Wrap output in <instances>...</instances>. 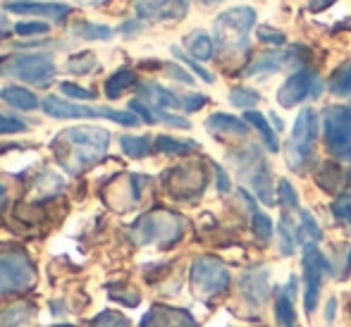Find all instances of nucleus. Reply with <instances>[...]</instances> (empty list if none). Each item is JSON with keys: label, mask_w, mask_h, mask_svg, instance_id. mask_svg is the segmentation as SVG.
<instances>
[{"label": "nucleus", "mask_w": 351, "mask_h": 327, "mask_svg": "<svg viewBox=\"0 0 351 327\" xmlns=\"http://www.w3.org/2000/svg\"><path fill=\"white\" fill-rule=\"evenodd\" d=\"M110 146V134L101 127H70L53 138L51 148L58 165L70 175H82L84 170L101 162Z\"/></svg>", "instance_id": "1"}, {"label": "nucleus", "mask_w": 351, "mask_h": 327, "mask_svg": "<svg viewBox=\"0 0 351 327\" xmlns=\"http://www.w3.org/2000/svg\"><path fill=\"white\" fill-rule=\"evenodd\" d=\"M132 239L136 244L146 246V244H158L162 249H170L172 244L182 239L184 234V222H182L180 215L170 210H153L141 215L139 220L132 225L130 230Z\"/></svg>", "instance_id": "2"}, {"label": "nucleus", "mask_w": 351, "mask_h": 327, "mask_svg": "<svg viewBox=\"0 0 351 327\" xmlns=\"http://www.w3.org/2000/svg\"><path fill=\"white\" fill-rule=\"evenodd\" d=\"M41 108L48 117L53 120H112L122 127H136L139 125V117L132 110H112V108H91L82 106V103L65 101L60 96H46L41 101Z\"/></svg>", "instance_id": "3"}, {"label": "nucleus", "mask_w": 351, "mask_h": 327, "mask_svg": "<svg viewBox=\"0 0 351 327\" xmlns=\"http://www.w3.org/2000/svg\"><path fill=\"white\" fill-rule=\"evenodd\" d=\"M256 24L254 8H232L215 19V43L227 53H244L249 48V34Z\"/></svg>", "instance_id": "4"}, {"label": "nucleus", "mask_w": 351, "mask_h": 327, "mask_svg": "<svg viewBox=\"0 0 351 327\" xmlns=\"http://www.w3.org/2000/svg\"><path fill=\"white\" fill-rule=\"evenodd\" d=\"M56 72V62L48 53H14L0 60V77L19 79L34 86H48Z\"/></svg>", "instance_id": "5"}, {"label": "nucleus", "mask_w": 351, "mask_h": 327, "mask_svg": "<svg viewBox=\"0 0 351 327\" xmlns=\"http://www.w3.org/2000/svg\"><path fill=\"white\" fill-rule=\"evenodd\" d=\"M315 136H318V115L313 108H301L291 127V136L287 141V165L294 172H304L313 153Z\"/></svg>", "instance_id": "6"}, {"label": "nucleus", "mask_w": 351, "mask_h": 327, "mask_svg": "<svg viewBox=\"0 0 351 327\" xmlns=\"http://www.w3.org/2000/svg\"><path fill=\"white\" fill-rule=\"evenodd\" d=\"M232 284V275L227 265L215 256H201L191 263V287L194 294L204 301L222 296Z\"/></svg>", "instance_id": "7"}, {"label": "nucleus", "mask_w": 351, "mask_h": 327, "mask_svg": "<svg viewBox=\"0 0 351 327\" xmlns=\"http://www.w3.org/2000/svg\"><path fill=\"white\" fill-rule=\"evenodd\" d=\"M34 282H36V270L22 249L0 251V296L27 291Z\"/></svg>", "instance_id": "8"}, {"label": "nucleus", "mask_w": 351, "mask_h": 327, "mask_svg": "<svg viewBox=\"0 0 351 327\" xmlns=\"http://www.w3.org/2000/svg\"><path fill=\"white\" fill-rule=\"evenodd\" d=\"M325 146L339 160H351V108L328 106L323 110Z\"/></svg>", "instance_id": "9"}, {"label": "nucleus", "mask_w": 351, "mask_h": 327, "mask_svg": "<svg viewBox=\"0 0 351 327\" xmlns=\"http://www.w3.org/2000/svg\"><path fill=\"white\" fill-rule=\"evenodd\" d=\"M332 272V263L325 258V254H320V249L315 244L304 246V311L306 315H313V311L318 308L320 299V284L323 277Z\"/></svg>", "instance_id": "10"}, {"label": "nucleus", "mask_w": 351, "mask_h": 327, "mask_svg": "<svg viewBox=\"0 0 351 327\" xmlns=\"http://www.w3.org/2000/svg\"><path fill=\"white\" fill-rule=\"evenodd\" d=\"M237 160H239V172L256 191V196L261 198V203H265V206L278 203V194L273 191V172H270L265 158L256 148H249Z\"/></svg>", "instance_id": "11"}, {"label": "nucleus", "mask_w": 351, "mask_h": 327, "mask_svg": "<svg viewBox=\"0 0 351 327\" xmlns=\"http://www.w3.org/2000/svg\"><path fill=\"white\" fill-rule=\"evenodd\" d=\"M162 184L175 198H196L208 184V172L201 162H186L167 170L162 175Z\"/></svg>", "instance_id": "12"}, {"label": "nucleus", "mask_w": 351, "mask_h": 327, "mask_svg": "<svg viewBox=\"0 0 351 327\" xmlns=\"http://www.w3.org/2000/svg\"><path fill=\"white\" fill-rule=\"evenodd\" d=\"M323 93V82L318 79V74L311 69H299L294 72L278 91V103L282 108H294L304 101H313Z\"/></svg>", "instance_id": "13"}, {"label": "nucleus", "mask_w": 351, "mask_h": 327, "mask_svg": "<svg viewBox=\"0 0 351 327\" xmlns=\"http://www.w3.org/2000/svg\"><path fill=\"white\" fill-rule=\"evenodd\" d=\"M189 10V0H134L136 19L141 22H177Z\"/></svg>", "instance_id": "14"}, {"label": "nucleus", "mask_w": 351, "mask_h": 327, "mask_svg": "<svg viewBox=\"0 0 351 327\" xmlns=\"http://www.w3.org/2000/svg\"><path fill=\"white\" fill-rule=\"evenodd\" d=\"M5 10L14 14L46 17V19H53V22H65L72 12V8L65 3H41V0H10V3L5 5Z\"/></svg>", "instance_id": "15"}, {"label": "nucleus", "mask_w": 351, "mask_h": 327, "mask_svg": "<svg viewBox=\"0 0 351 327\" xmlns=\"http://www.w3.org/2000/svg\"><path fill=\"white\" fill-rule=\"evenodd\" d=\"M239 289H241V294L251 301V304H256V306L265 304L268 296L273 294V289H270L268 270H265V267H258V270L244 272V277H241V282H239Z\"/></svg>", "instance_id": "16"}, {"label": "nucleus", "mask_w": 351, "mask_h": 327, "mask_svg": "<svg viewBox=\"0 0 351 327\" xmlns=\"http://www.w3.org/2000/svg\"><path fill=\"white\" fill-rule=\"evenodd\" d=\"M141 327H199V325H196V320L186 311L156 306L153 311H148Z\"/></svg>", "instance_id": "17"}, {"label": "nucleus", "mask_w": 351, "mask_h": 327, "mask_svg": "<svg viewBox=\"0 0 351 327\" xmlns=\"http://www.w3.org/2000/svg\"><path fill=\"white\" fill-rule=\"evenodd\" d=\"M294 289H296L294 277H289L287 287H275V318H278L280 327H296Z\"/></svg>", "instance_id": "18"}, {"label": "nucleus", "mask_w": 351, "mask_h": 327, "mask_svg": "<svg viewBox=\"0 0 351 327\" xmlns=\"http://www.w3.org/2000/svg\"><path fill=\"white\" fill-rule=\"evenodd\" d=\"M139 93L153 110H177V108H182V96H177L175 91L160 86V84H141Z\"/></svg>", "instance_id": "19"}, {"label": "nucleus", "mask_w": 351, "mask_h": 327, "mask_svg": "<svg viewBox=\"0 0 351 327\" xmlns=\"http://www.w3.org/2000/svg\"><path fill=\"white\" fill-rule=\"evenodd\" d=\"M206 130L215 136H246L249 134V127H246V120H239L234 115H225V112H215L206 120Z\"/></svg>", "instance_id": "20"}, {"label": "nucleus", "mask_w": 351, "mask_h": 327, "mask_svg": "<svg viewBox=\"0 0 351 327\" xmlns=\"http://www.w3.org/2000/svg\"><path fill=\"white\" fill-rule=\"evenodd\" d=\"M291 62V53H282V51H268L263 56H258L249 67H246L244 77H265V74H275L282 67Z\"/></svg>", "instance_id": "21"}, {"label": "nucleus", "mask_w": 351, "mask_h": 327, "mask_svg": "<svg viewBox=\"0 0 351 327\" xmlns=\"http://www.w3.org/2000/svg\"><path fill=\"white\" fill-rule=\"evenodd\" d=\"M0 101H5L10 108H17V110H24V112L36 110V108L41 106L36 93L29 91V88H24V86H14V84L0 88Z\"/></svg>", "instance_id": "22"}, {"label": "nucleus", "mask_w": 351, "mask_h": 327, "mask_svg": "<svg viewBox=\"0 0 351 327\" xmlns=\"http://www.w3.org/2000/svg\"><path fill=\"white\" fill-rule=\"evenodd\" d=\"M186 56L194 58V60H210L215 56V43L206 32H191L184 38Z\"/></svg>", "instance_id": "23"}, {"label": "nucleus", "mask_w": 351, "mask_h": 327, "mask_svg": "<svg viewBox=\"0 0 351 327\" xmlns=\"http://www.w3.org/2000/svg\"><path fill=\"white\" fill-rule=\"evenodd\" d=\"M244 120H246V125H251L256 132L261 134V138H263V143H265V148H268V151H273V153H278V151H280L278 134L273 132V125L268 122V117L261 115L258 110H249V112L244 115Z\"/></svg>", "instance_id": "24"}, {"label": "nucleus", "mask_w": 351, "mask_h": 327, "mask_svg": "<svg viewBox=\"0 0 351 327\" xmlns=\"http://www.w3.org/2000/svg\"><path fill=\"white\" fill-rule=\"evenodd\" d=\"M132 86H136V74L132 72L130 67H122V69H117L115 74L108 77L106 96L110 98V101H115V98H120L125 91H130Z\"/></svg>", "instance_id": "25"}, {"label": "nucleus", "mask_w": 351, "mask_h": 327, "mask_svg": "<svg viewBox=\"0 0 351 327\" xmlns=\"http://www.w3.org/2000/svg\"><path fill=\"white\" fill-rule=\"evenodd\" d=\"M72 32L77 34L79 38H86V41H110L115 36L110 27L106 24H96V22H86V19H79V22L72 24Z\"/></svg>", "instance_id": "26"}, {"label": "nucleus", "mask_w": 351, "mask_h": 327, "mask_svg": "<svg viewBox=\"0 0 351 327\" xmlns=\"http://www.w3.org/2000/svg\"><path fill=\"white\" fill-rule=\"evenodd\" d=\"M156 148L165 156H189V153L199 151V143L196 141H180V138L172 136H158L156 138Z\"/></svg>", "instance_id": "27"}, {"label": "nucleus", "mask_w": 351, "mask_h": 327, "mask_svg": "<svg viewBox=\"0 0 351 327\" xmlns=\"http://www.w3.org/2000/svg\"><path fill=\"white\" fill-rule=\"evenodd\" d=\"M120 146H122V153H125V156H130V158H134V160L146 158L148 153L153 151L151 138H148V136H130V134L120 136Z\"/></svg>", "instance_id": "28"}, {"label": "nucleus", "mask_w": 351, "mask_h": 327, "mask_svg": "<svg viewBox=\"0 0 351 327\" xmlns=\"http://www.w3.org/2000/svg\"><path fill=\"white\" fill-rule=\"evenodd\" d=\"M344 172L337 167V162H325L318 172H315V182L323 186L325 191H337V186L342 184Z\"/></svg>", "instance_id": "29"}, {"label": "nucleus", "mask_w": 351, "mask_h": 327, "mask_svg": "<svg viewBox=\"0 0 351 327\" xmlns=\"http://www.w3.org/2000/svg\"><path fill=\"white\" fill-rule=\"evenodd\" d=\"M251 230H254V237L261 241V244H268V241H273L275 227H273V220H270L265 213H261V210L251 213Z\"/></svg>", "instance_id": "30"}, {"label": "nucleus", "mask_w": 351, "mask_h": 327, "mask_svg": "<svg viewBox=\"0 0 351 327\" xmlns=\"http://www.w3.org/2000/svg\"><path fill=\"white\" fill-rule=\"evenodd\" d=\"M258 101H261V93L254 91V88L237 86V88H232V91H230V103H232V106L241 108V110H246V112H249Z\"/></svg>", "instance_id": "31"}, {"label": "nucleus", "mask_w": 351, "mask_h": 327, "mask_svg": "<svg viewBox=\"0 0 351 327\" xmlns=\"http://www.w3.org/2000/svg\"><path fill=\"white\" fill-rule=\"evenodd\" d=\"M96 67H98V60L91 51H82L67 60V69H70L72 74H91Z\"/></svg>", "instance_id": "32"}, {"label": "nucleus", "mask_w": 351, "mask_h": 327, "mask_svg": "<svg viewBox=\"0 0 351 327\" xmlns=\"http://www.w3.org/2000/svg\"><path fill=\"white\" fill-rule=\"evenodd\" d=\"M330 91L335 96H351V62L342 65L330 79Z\"/></svg>", "instance_id": "33"}, {"label": "nucleus", "mask_w": 351, "mask_h": 327, "mask_svg": "<svg viewBox=\"0 0 351 327\" xmlns=\"http://www.w3.org/2000/svg\"><path fill=\"white\" fill-rule=\"evenodd\" d=\"M301 234H306V244H318L320 239H323V230H320V225L315 222V217L311 215L308 210H301Z\"/></svg>", "instance_id": "34"}, {"label": "nucleus", "mask_w": 351, "mask_h": 327, "mask_svg": "<svg viewBox=\"0 0 351 327\" xmlns=\"http://www.w3.org/2000/svg\"><path fill=\"white\" fill-rule=\"evenodd\" d=\"M330 210H332L335 220L339 222V225H344L347 230L351 232V196H339L332 201V206H330Z\"/></svg>", "instance_id": "35"}, {"label": "nucleus", "mask_w": 351, "mask_h": 327, "mask_svg": "<svg viewBox=\"0 0 351 327\" xmlns=\"http://www.w3.org/2000/svg\"><path fill=\"white\" fill-rule=\"evenodd\" d=\"M172 56H175L177 60H182V62H184V65L189 67L191 72H194V74H196V77H199V79H204L206 84H213V82H215V77H213V74L208 72V69H206V67H201L199 62H196L194 58H189V56H186V53L182 51V48L172 46Z\"/></svg>", "instance_id": "36"}, {"label": "nucleus", "mask_w": 351, "mask_h": 327, "mask_svg": "<svg viewBox=\"0 0 351 327\" xmlns=\"http://www.w3.org/2000/svg\"><path fill=\"white\" fill-rule=\"evenodd\" d=\"M88 327H130V320L120 313V311H103L91 320Z\"/></svg>", "instance_id": "37"}, {"label": "nucleus", "mask_w": 351, "mask_h": 327, "mask_svg": "<svg viewBox=\"0 0 351 327\" xmlns=\"http://www.w3.org/2000/svg\"><path fill=\"white\" fill-rule=\"evenodd\" d=\"M278 203L282 208H287V210L299 208V194H296V189L287 180L278 182Z\"/></svg>", "instance_id": "38"}, {"label": "nucleus", "mask_w": 351, "mask_h": 327, "mask_svg": "<svg viewBox=\"0 0 351 327\" xmlns=\"http://www.w3.org/2000/svg\"><path fill=\"white\" fill-rule=\"evenodd\" d=\"M278 232H280V254L282 256H291L294 254V249H296V237H294V230H289V222L287 220H282L280 222V227H278Z\"/></svg>", "instance_id": "39"}, {"label": "nucleus", "mask_w": 351, "mask_h": 327, "mask_svg": "<svg viewBox=\"0 0 351 327\" xmlns=\"http://www.w3.org/2000/svg\"><path fill=\"white\" fill-rule=\"evenodd\" d=\"M51 32L46 22H19L14 24V34L17 36H46Z\"/></svg>", "instance_id": "40"}, {"label": "nucleus", "mask_w": 351, "mask_h": 327, "mask_svg": "<svg viewBox=\"0 0 351 327\" xmlns=\"http://www.w3.org/2000/svg\"><path fill=\"white\" fill-rule=\"evenodd\" d=\"M60 91L65 93V96H70L72 101H93V98H96V93H93L91 88H84V86H79V84H72V82H62Z\"/></svg>", "instance_id": "41"}, {"label": "nucleus", "mask_w": 351, "mask_h": 327, "mask_svg": "<svg viewBox=\"0 0 351 327\" xmlns=\"http://www.w3.org/2000/svg\"><path fill=\"white\" fill-rule=\"evenodd\" d=\"M258 41L261 43H270V46H285L287 36L280 32V29H270V27H258Z\"/></svg>", "instance_id": "42"}, {"label": "nucleus", "mask_w": 351, "mask_h": 327, "mask_svg": "<svg viewBox=\"0 0 351 327\" xmlns=\"http://www.w3.org/2000/svg\"><path fill=\"white\" fill-rule=\"evenodd\" d=\"M130 110L134 112V115L139 117V120L148 122V125H153V122H158V120H156V112H153L151 108H148L143 101H139V98H134V101H130Z\"/></svg>", "instance_id": "43"}, {"label": "nucleus", "mask_w": 351, "mask_h": 327, "mask_svg": "<svg viewBox=\"0 0 351 327\" xmlns=\"http://www.w3.org/2000/svg\"><path fill=\"white\" fill-rule=\"evenodd\" d=\"M206 103H208V98H206L204 93H186V96H182V110L196 112V110H201Z\"/></svg>", "instance_id": "44"}, {"label": "nucleus", "mask_w": 351, "mask_h": 327, "mask_svg": "<svg viewBox=\"0 0 351 327\" xmlns=\"http://www.w3.org/2000/svg\"><path fill=\"white\" fill-rule=\"evenodd\" d=\"M17 132H27V125L17 117H10L0 112V134H17Z\"/></svg>", "instance_id": "45"}, {"label": "nucleus", "mask_w": 351, "mask_h": 327, "mask_svg": "<svg viewBox=\"0 0 351 327\" xmlns=\"http://www.w3.org/2000/svg\"><path fill=\"white\" fill-rule=\"evenodd\" d=\"M165 72H167V77L177 79V82L186 84V86H191V84H194V77H191V74L186 72V69L182 67V65H177V62H167V65H165Z\"/></svg>", "instance_id": "46"}, {"label": "nucleus", "mask_w": 351, "mask_h": 327, "mask_svg": "<svg viewBox=\"0 0 351 327\" xmlns=\"http://www.w3.org/2000/svg\"><path fill=\"white\" fill-rule=\"evenodd\" d=\"M12 34H14V27L10 24L8 14L0 12V41H3V38H8V36H12Z\"/></svg>", "instance_id": "47"}, {"label": "nucleus", "mask_w": 351, "mask_h": 327, "mask_svg": "<svg viewBox=\"0 0 351 327\" xmlns=\"http://www.w3.org/2000/svg\"><path fill=\"white\" fill-rule=\"evenodd\" d=\"M215 175H217V189H220L222 194H227V191H230L232 186H230V180H227L225 170H222L220 165H215Z\"/></svg>", "instance_id": "48"}, {"label": "nucleus", "mask_w": 351, "mask_h": 327, "mask_svg": "<svg viewBox=\"0 0 351 327\" xmlns=\"http://www.w3.org/2000/svg\"><path fill=\"white\" fill-rule=\"evenodd\" d=\"M120 32L125 34V36H134V34H139L141 32V22L139 19H132V22H125L120 27Z\"/></svg>", "instance_id": "49"}, {"label": "nucleus", "mask_w": 351, "mask_h": 327, "mask_svg": "<svg viewBox=\"0 0 351 327\" xmlns=\"http://www.w3.org/2000/svg\"><path fill=\"white\" fill-rule=\"evenodd\" d=\"M332 3L335 0H308V10L311 12H323V10H328Z\"/></svg>", "instance_id": "50"}, {"label": "nucleus", "mask_w": 351, "mask_h": 327, "mask_svg": "<svg viewBox=\"0 0 351 327\" xmlns=\"http://www.w3.org/2000/svg\"><path fill=\"white\" fill-rule=\"evenodd\" d=\"M335 306H337V301H335V299H330V301H328V306H325V308H328L325 318H328V320H332V318H335Z\"/></svg>", "instance_id": "51"}, {"label": "nucleus", "mask_w": 351, "mask_h": 327, "mask_svg": "<svg viewBox=\"0 0 351 327\" xmlns=\"http://www.w3.org/2000/svg\"><path fill=\"white\" fill-rule=\"evenodd\" d=\"M79 5H91V8H98V5H106L108 0H77Z\"/></svg>", "instance_id": "52"}, {"label": "nucleus", "mask_w": 351, "mask_h": 327, "mask_svg": "<svg viewBox=\"0 0 351 327\" xmlns=\"http://www.w3.org/2000/svg\"><path fill=\"white\" fill-rule=\"evenodd\" d=\"M270 120L275 122V130H278V132L285 130V125H282V122H280V117H278V115H273V117H270Z\"/></svg>", "instance_id": "53"}, {"label": "nucleus", "mask_w": 351, "mask_h": 327, "mask_svg": "<svg viewBox=\"0 0 351 327\" xmlns=\"http://www.w3.org/2000/svg\"><path fill=\"white\" fill-rule=\"evenodd\" d=\"M204 5H217V3H225V0H201Z\"/></svg>", "instance_id": "54"}, {"label": "nucleus", "mask_w": 351, "mask_h": 327, "mask_svg": "<svg viewBox=\"0 0 351 327\" xmlns=\"http://www.w3.org/2000/svg\"><path fill=\"white\" fill-rule=\"evenodd\" d=\"M351 265V251H349V261H347V267Z\"/></svg>", "instance_id": "55"}]
</instances>
